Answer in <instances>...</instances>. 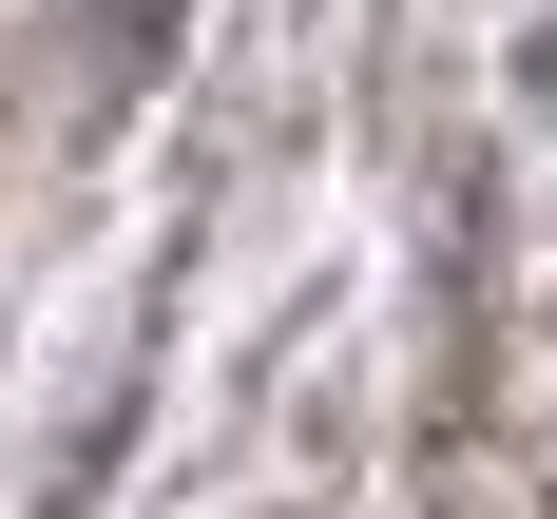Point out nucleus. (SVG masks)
Returning a JSON list of instances; mask_svg holds the SVG:
<instances>
[{"label":"nucleus","mask_w":557,"mask_h":519,"mask_svg":"<svg viewBox=\"0 0 557 519\" xmlns=\"http://www.w3.org/2000/svg\"><path fill=\"white\" fill-rule=\"evenodd\" d=\"M173 20H193V0H77V39H58L77 77H58V97H77V115H115V97H154V39H173Z\"/></svg>","instance_id":"obj_1"}]
</instances>
